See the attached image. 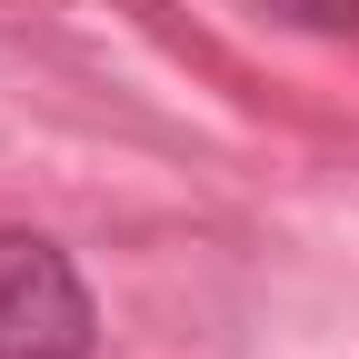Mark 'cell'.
I'll list each match as a JSON object with an SVG mask.
<instances>
[{"mask_svg": "<svg viewBox=\"0 0 359 359\" xmlns=\"http://www.w3.org/2000/svg\"><path fill=\"white\" fill-rule=\"evenodd\" d=\"M90 349H100V309L70 250L40 230H0V359H90Z\"/></svg>", "mask_w": 359, "mask_h": 359, "instance_id": "1", "label": "cell"}]
</instances>
